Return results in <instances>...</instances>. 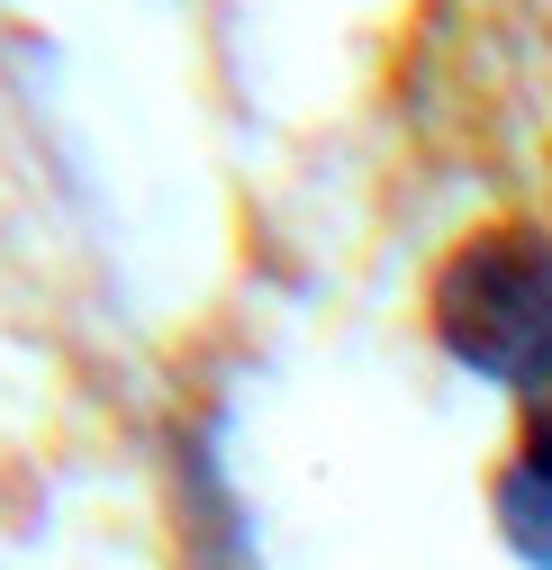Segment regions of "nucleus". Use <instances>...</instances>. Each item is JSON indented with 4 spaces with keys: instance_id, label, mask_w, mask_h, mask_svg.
Segmentation results:
<instances>
[{
    "instance_id": "obj_1",
    "label": "nucleus",
    "mask_w": 552,
    "mask_h": 570,
    "mask_svg": "<svg viewBox=\"0 0 552 570\" xmlns=\"http://www.w3.org/2000/svg\"><path fill=\"white\" fill-rule=\"evenodd\" d=\"M426 317L462 372L507 381V390H543L552 381V236L525 218L471 227L435 263Z\"/></svg>"
},
{
    "instance_id": "obj_2",
    "label": "nucleus",
    "mask_w": 552,
    "mask_h": 570,
    "mask_svg": "<svg viewBox=\"0 0 552 570\" xmlns=\"http://www.w3.org/2000/svg\"><path fill=\"white\" fill-rule=\"evenodd\" d=\"M499 525H507V543H516L534 570H552V381L525 390L516 453H507V471H499Z\"/></svg>"
}]
</instances>
